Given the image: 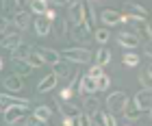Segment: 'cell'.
Returning <instances> with one entry per match:
<instances>
[{
  "instance_id": "21",
  "label": "cell",
  "mask_w": 152,
  "mask_h": 126,
  "mask_svg": "<svg viewBox=\"0 0 152 126\" xmlns=\"http://www.w3.org/2000/svg\"><path fill=\"white\" fill-rule=\"evenodd\" d=\"M31 50H33V48H31L28 44H24V41H22L20 46H15V48L11 50V59H18V61H26V57L31 54Z\"/></svg>"
},
{
  "instance_id": "37",
  "label": "cell",
  "mask_w": 152,
  "mask_h": 126,
  "mask_svg": "<svg viewBox=\"0 0 152 126\" xmlns=\"http://www.w3.org/2000/svg\"><path fill=\"white\" fill-rule=\"evenodd\" d=\"M76 122H78V126H91V120H89V115H85V113H80L76 117Z\"/></svg>"
},
{
  "instance_id": "14",
  "label": "cell",
  "mask_w": 152,
  "mask_h": 126,
  "mask_svg": "<svg viewBox=\"0 0 152 126\" xmlns=\"http://www.w3.org/2000/svg\"><path fill=\"white\" fill-rule=\"evenodd\" d=\"M124 9L128 11L126 15L141 18V20H146V18H148V9H143V7H141L139 2H124Z\"/></svg>"
},
{
  "instance_id": "11",
  "label": "cell",
  "mask_w": 152,
  "mask_h": 126,
  "mask_svg": "<svg viewBox=\"0 0 152 126\" xmlns=\"http://www.w3.org/2000/svg\"><path fill=\"white\" fill-rule=\"evenodd\" d=\"M83 24L89 31L96 29V13H94V2H83Z\"/></svg>"
},
{
  "instance_id": "34",
  "label": "cell",
  "mask_w": 152,
  "mask_h": 126,
  "mask_svg": "<svg viewBox=\"0 0 152 126\" xmlns=\"http://www.w3.org/2000/svg\"><path fill=\"white\" fill-rule=\"evenodd\" d=\"M96 41H98V44H107L109 41V31L107 29H98L96 31Z\"/></svg>"
},
{
  "instance_id": "24",
  "label": "cell",
  "mask_w": 152,
  "mask_h": 126,
  "mask_svg": "<svg viewBox=\"0 0 152 126\" xmlns=\"http://www.w3.org/2000/svg\"><path fill=\"white\" fill-rule=\"evenodd\" d=\"M111 61V50L109 48H98V52H96V65H100V67H104L107 63Z\"/></svg>"
},
{
  "instance_id": "25",
  "label": "cell",
  "mask_w": 152,
  "mask_h": 126,
  "mask_svg": "<svg viewBox=\"0 0 152 126\" xmlns=\"http://www.w3.org/2000/svg\"><path fill=\"white\" fill-rule=\"evenodd\" d=\"M52 74L57 76V78H61V76H63V78H65V76H70V74H72V67L67 65V63L59 61L57 65H52Z\"/></svg>"
},
{
  "instance_id": "5",
  "label": "cell",
  "mask_w": 152,
  "mask_h": 126,
  "mask_svg": "<svg viewBox=\"0 0 152 126\" xmlns=\"http://www.w3.org/2000/svg\"><path fill=\"white\" fill-rule=\"evenodd\" d=\"M26 113H28V107H11V109H7L4 111V124L7 126H11V124H18L20 120H24Z\"/></svg>"
},
{
  "instance_id": "8",
  "label": "cell",
  "mask_w": 152,
  "mask_h": 126,
  "mask_svg": "<svg viewBox=\"0 0 152 126\" xmlns=\"http://www.w3.org/2000/svg\"><path fill=\"white\" fill-rule=\"evenodd\" d=\"M35 52L41 57L44 65H46V63H48V65H57V63L61 61V54L57 50H52V48H35Z\"/></svg>"
},
{
  "instance_id": "38",
  "label": "cell",
  "mask_w": 152,
  "mask_h": 126,
  "mask_svg": "<svg viewBox=\"0 0 152 126\" xmlns=\"http://www.w3.org/2000/svg\"><path fill=\"white\" fill-rule=\"evenodd\" d=\"M104 126H117L115 117H113L111 113H104Z\"/></svg>"
},
{
  "instance_id": "6",
  "label": "cell",
  "mask_w": 152,
  "mask_h": 126,
  "mask_svg": "<svg viewBox=\"0 0 152 126\" xmlns=\"http://www.w3.org/2000/svg\"><path fill=\"white\" fill-rule=\"evenodd\" d=\"M28 107V100H24V98H15V96H7V94H0V113H4L7 109L11 107Z\"/></svg>"
},
{
  "instance_id": "3",
  "label": "cell",
  "mask_w": 152,
  "mask_h": 126,
  "mask_svg": "<svg viewBox=\"0 0 152 126\" xmlns=\"http://www.w3.org/2000/svg\"><path fill=\"white\" fill-rule=\"evenodd\" d=\"M130 100L135 102V107L139 109V113H148L152 109V92L150 89H139V92L135 94V98H130Z\"/></svg>"
},
{
  "instance_id": "39",
  "label": "cell",
  "mask_w": 152,
  "mask_h": 126,
  "mask_svg": "<svg viewBox=\"0 0 152 126\" xmlns=\"http://www.w3.org/2000/svg\"><path fill=\"white\" fill-rule=\"evenodd\" d=\"M9 26H11V22H9V20H4L2 15H0V33H2V31H7Z\"/></svg>"
},
{
  "instance_id": "4",
  "label": "cell",
  "mask_w": 152,
  "mask_h": 126,
  "mask_svg": "<svg viewBox=\"0 0 152 126\" xmlns=\"http://www.w3.org/2000/svg\"><path fill=\"white\" fill-rule=\"evenodd\" d=\"M117 44L124 46V48L135 50L137 46H141V41H139V37H137L135 31H120V33H117Z\"/></svg>"
},
{
  "instance_id": "26",
  "label": "cell",
  "mask_w": 152,
  "mask_h": 126,
  "mask_svg": "<svg viewBox=\"0 0 152 126\" xmlns=\"http://www.w3.org/2000/svg\"><path fill=\"white\" fill-rule=\"evenodd\" d=\"M139 83L143 85V89H150L152 92V65L143 67V72L139 74Z\"/></svg>"
},
{
  "instance_id": "27",
  "label": "cell",
  "mask_w": 152,
  "mask_h": 126,
  "mask_svg": "<svg viewBox=\"0 0 152 126\" xmlns=\"http://www.w3.org/2000/svg\"><path fill=\"white\" fill-rule=\"evenodd\" d=\"M31 7L33 13H37V15H44V13L48 11V2H44V0H31V2H26Z\"/></svg>"
},
{
  "instance_id": "13",
  "label": "cell",
  "mask_w": 152,
  "mask_h": 126,
  "mask_svg": "<svg viewBox=\"0 0 152 126\" xmlns=\"http://www.w3.org/2000/svg\"><path fill=\"white\" fill-rule=\"evenodd\" d=\"M13 24H15L18 26V31H26V29H28V26H31V13L28 11H18L15 13V15H13V22H11V26Z\"/></svg>"
},
{
  "instance_id": "18",
  "label": "cell",
  "mask_w": 152,
  "mask_h": 126,
  "mask_svg": "<svg viewBox=\"0 0 152 126\" xmlns=\"http://www.w3.org/2000/svg\"><path fill=\"white\" fill-rule=\"evenodd\" d=\"M11 67H13V72H11V74L20 76V78H24V76H28V74H31V65H28L26 61H18V59H11Z\"/></svg>"
},
{
  "instance_id": "40",
  "label": "cell",
  "mask_w": 152,
  "mask_h": 126,
  "mask_svg": "<svg viewBox=\"0 0 152 126\" xmlns=\"http://www.w3.org/2000/svg\"><path fill=\"white\" fill-rule=\"evenodd\" d=\"M146 54H148V57H152V48H150V44H146Z\"/></svg>"
},
{
  "instance_id": "12",
  "label": "cell",
  "mask_w": 152,
  "mask_h": 126,
  "mask_svg": "<svg viewBox=\"0 0 152 126\" xmlns=\"http://www.w3.org/2000/svg\"><path fill=\"white\" fill-rule=\"evenodd\" d=\"M20 44H22V35L20 33H7V35L0 37V46L7 48V50H13V48L20 46Z\"/></svg>"
},
{
  "instance_id": "43",
  "label": "cell",
  "mask_w": 152,
  "mask_h": 126,
  "mask_svg": "<svg viewBox=\"0 0 152 126\" xmlns=\"http://www.w3.org/2000/svg\"><path fill=\"white\" fill-rule=\"evenodd\" d=\"M0 37H2V33H0Z\"/></svg>"
},
{
  "instance_id": "32",
  "label": "cell",
  "mask_w": 152,
  "mask_h": 126,
  "mask_svg": "<svg viewBox=\"0 0 152 126\" xmlns=\"http://www.w3.org/2000/svg\"><path fill=\"white\" fill-rule=\"evenodd\" d=\"M96 87H98L100 92H107V89L111 87V76H109V74H102L100 78H96Z\"/></svg>"
},
{
  "instance_id": "29",
  "label": "cell",
  "mask_w": 152,
  "mask_h": 126,
  "mask_svg": "<svg viewBox=\"0 0 152 126\" xmlns=\"http://www.w3.org/2000/svg\"><path fill=\"white\" fill-rule=\"evenodd\" d=\"M122 61H124V65H126V67H137L141 63V59H139V54H137V52H126L122 57Z\"/></svg>"
},
{
  "instance_id": "10",
  "label": "cell",
  "mask_w": 152,
  "mask_h": 126,
  "mask_svg": "<svg viewBox=\"0 0 152 126\" xmlns=\"http://www.w3.org/2000/svg\"><path fill=\"white\" fill-rule=\"evenodd\" d=\"M100 22L104 24V26H115V24L122 22V13L115 11V9H104V11L100 13Z\"/></svg>"
},
{
  "instance_id": "28",
  "label": "cell",
  "mask_w": 152,
  "mask_h": 126,
  "mask_svg": "<svg viewBox=\"0 0 152 126\" xmlns=\"http://www.w3.org/2000/svg\"><path fill=\"white\" fill-rule=\"evenodd\" d=\"M137 31H139V33H137L139 41H143V44H150V41H152V31H150V24L148 22L143 24V26H139Z\"/></svg>"
},
{
  "instance_id": "33",
  "label": "cell",
  "mask_w": 152,
  "mask_h": 126,
  "mask_svg": "<svg viewBox=\"0 0 152 126\" xmlns=\"http://www.w3.org/2000/svg\"><path fill=\"white\" fill-rule=\"evenodd\" d=\"M122 22H124V24L135 26V29H139V26L146 24V20H141V18H133V15H122Z\"/></svg>"
},
{
  "instance_id": "22",
  "label": "cell",
  "mask_w": 152,
  "mask_h": 126,
  "mask_svg": "<svg viewBox=\"0 0 152 126\" xmlns=\"http://www.w3.org/2000/svg\"><path fill=\"white\" fill-rule=\"evenodd\" d=\"M59 109H61V113H63V117H70V120L80 115V109L76 107V104H70V102H59Z\"/></svg>"
},
{
  "instance_id": "2",
  "label": "cell",
  "mask_w": 152,
  "mask_h": 126,
  "mask_svg": "<svg viewBox=\"0 0 152 126\" xmlns=\"http://www.w3.org/2000/svg\"><path fill=\"white\" fill-rule=\"evenodd\" d=\"M128 100V94L126 92H113V94H109L107 98V107H109V113H111L113 117L117 113H122L124 111V104H126Z\"/></svg>"
},
{
  "instance_id": "42",
  "label": "cell",
  "mask_w": 152,
  "mask_h": 126,
  "mask_svg": "<svg viewBox=\"0 0 152 126\" xmlns=\"http://www.w3.org/2000/svg\"><path fill=\"white\" fill-rule=\"evenodd\" d=\"M11 126H18V124H11Z\"/></svg>"
},
{
  "instance_id": "15",
  "label": "cell",
  "mask_w": 152,
  "mask_h": 126,
  "mask_svg": "<svg viewBox=\"0 0 152 126\" xmlns=\"http://www.w3.org/2000/svg\"><path fill=\"white\" fill-rule=\"evenodd\" d=\"M83 111H85V115L91 117L94 113H98L100 111V102L96 96H85V100H83Z\"/></svg>"
},
{
  "instance_id": "41",
  "label": "cell",
  "mask_w": 152,
  "mask_h": 126,
  "mask_svg": "<svg viewBox=\"0 0 152 126\" xmlns=\"http://www.w3.org/2000/svg\"><path fill=\"white\" fill-rule=\"evenodd\" d=\"M2 65H4V63H2V57H0V70H2Z\"/></svg>"
},
{
  "instance_id": "31",
  "label": "cell",
  "mask_w": 152,
  "mask_h": 126,
  "mask_svg": "<svg viewBox=\"0 0 152 126\" xmlns=\"http://www.w3.org/2000/svg\"><path fill=\"white\" fill-rule=\"evenodd\" d=\"M26 63L31 65V70H33V67H41V65H44V61H41V57H39V54L35 52V48H33V50H31V54L26 57Z\"/></svg>"
},
{
  "instance_id": "30",
  "label": "cell",
  "mask_w": 152,
  "mask_h": 126,
  "mask_svg": "<svg viewBox=\"0 0 152 126\" xmlns=\"http://www.w3.org/2000/svg\"><path fill=\"white\" fill-rule=\"evenodd\" d=\"M33 115H35L39 122H44V124H46L48 120H50V115H52V113H50V107L41 104V107H37V109H35V113H33Z\"/></svg>"
},
{
  "instance_id": "19",
  "label": "cell",
  "mask_w": 152,
  "mask_h": 126,
  "mask_svg": "<svg viewBox=\"0 0 152 126\" xmlns=\"http://www.w3.org/2000/svg\"><path fill=\"white\" fill-rule=\"evenodd\" d=\"M2 85L9 89V92H22V87H24V81L20 78V76H15V74H9L7 78L2 81Z\"/></svg>"
},
{
  "instance_id": "36",
  "label": "cell",
  "mask_w": 152,
  "mask_h": 126,
  "mask_svg": "<svg viewBox=\"0 0 152 126\" xmlns=\"http://www.w3.org/2000/svg\"><path fill=\"white\" fill-rule=\"evenodd\" d=\"M24 126H44V122H39L35 115H26L24 117Z\"/></svg>"
},
{
  "instance_id": "9",
  "label": "cell",
  "mask_w": 152,
  "mask_h": 126,
  "mask_svg": "<svg viewBox=\"0 0 152 126\" xmlns=\"http://www.w3.org/2000/svg\"><path fill=\"white\" fill-rule=\"evenodd\" d=\"M78 94L83 96V94H85V96H94L96 92H98V87H96V81L94 78H89V76L87 74H83V76H78Z\"/></svg>"
},
{
  "instance_id": "17",
  "label": "cell",
  "mask_w": 152,
  "mask_h": 126,
  "mask_svg": "<svg viewBox=\"0 0 152 126\" xmlns=\"http://www.w3.org/2000/svg\"><path fill=\"white\" fill-rule=\"evenodd\" d=\"M57 76H54L52 72L50 74H48V76H44V78H41L39 81V85H37V92L39 94H46V92H50V89H54V87H57Z\"/></svg>"
},
{
  "instance_id": "35",
  "label": "cell",
  "mask_w": 152,
  "mask_h": 126,
  "mask_svg": "<svg viewBox=\"0 0 152 126\" xmlns=\"http://www.w3.org/2000/svg\"><path fill=\"white\" fill-rule=\"evenodd\" d=\"M102 74H104V72H102V67H100V65H91V70L87 72V76H89V78H94V81H96V78H100Z\"/></svg>"
},
{
  "instance_id": "20",
  "label": "cell",
  "mask_w": 152,
  "mask_h": 126,
  "mask_svg": "<svg viewBox=\"0 0 152 126\" xmlns=\"http://www.w3.org/2000/svg\"><path fill=\"white\" fill-rule=\"evenodd\" d=\"M33 26H35V33L39 35V37H46V35L52 31V22H48L44 15H39V18L35 20V24H33Z\"/></svg>"
},
{
  "instance_id": "1",
  "label": "cell",
  "mask_w": 152,
  "mask_h": 126,
  "mask_svg": "<svg viewBox=\"0 0 152 126\" xmlns=\"http://www.w3.org/2000/svg\"><path fill=\"white\" fill-rule=\"evenodd\" d=\"M65 61H72V63H89L91 61V52L87 48H65L63 52H59Z\"/></svg>"
},
{
  "instance_id": "7",
  "label": "cell",
  "mask_w": 152,
  "mask_h": 126,
  "mask_svg": "<svg viewBox=\"0 0 152 126\" xmlns=\"http://www.w3.org/2000/svg\"><path fill=\"white\" fill-rule=\"evenodd\" d=\"M67 22L70 26H76V24H83V2H70L67 4Z\"/></svg>"
},
{
  "instance_id": "23",
  "label": "cell",
  "mask_w": 152,
  "mask_h": 126,
  "mask_svg": "<svg viewBox=\"0 0 152 126\" xmlns=\"http://www.w3.org/2000/svg\"><path fill=\"white\" fill-rule=\"evenodd\" d=\"M122 113H124V117H126V120L128 122H137V120H139V109H137L135 107V102L133 100H126V104H124V111H122Z\"/></svg>"
},
{
  "instance_id": "16",
  "label": "cell",
  "mask_w": 152,
  "mask_h": 126,
  "mask_svg": "<svg viewBox=\"0 0 152 126\" xmlns=\"http://www.w3.org/2000/svg\"><path fill=\"white\" fill-rule=\"evenodd\" d=\"M67 35H70L74 41H85L89 35H91V31H89L85 24H76V26H72V29H70V33H67Z\"/></svg>"
}]
</instances>
